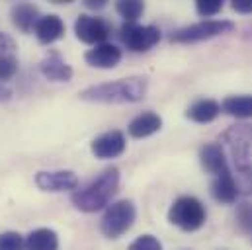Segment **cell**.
<instances>
[{
	"label": "cell",
	"mask_w": 252,
	"mask_h": 250,
	"mask_svg": "<svg viewBox=\"0 0 252 250\" xmlns=\"http://www.w3.org/2000/svg\"><path fill=\"white\" fill-rule=\"evenodd\" d=\"M223 10V2L221 0H197L195 2V12L201 18H211L217 16Z\"/></svg>",
	"instance_id": "obj_23"
},
{
	"label": "cell",
	"mask_w": 252,
	"mask_h": 250,
	"mask_svg": "<svg viewBox=\"0 0 252 250\" xmlns=\"http://www.w3.org/2000/svg\"><path fill=\"white\" fill-rule=\"evenodd\" d=\"M205 217H207V213H205L203 203L193 195L178 197L168 209V221L174 227L188 231V233L201 229L205 223Z\"/></svg>",
	"instance_id": "obj_3"
},
{
	"label": "cell",
	"mask_w": 252,
	"mask_h": 250,
	"mask_svg": "<svg viewBox=\"0 0 252 250\" xmlns=\"http://www.w3.org/2000/svg\"><path fill=\"white\" fill-rule=\"evenodd\" d=\"M90 149H92V155L96 158H102V160L116 158V156L124 155V151H126V135L122 131H118V129L106 131V133L98 135L92 141Z\"/></svg>",
	"instance_id": "obj_8"
},
{
	"label": "cell",
	"mask_w": 252,
	"mask_h": 250,
	"mask_svg": "<svg viewBox=\"0 0 252 250\" xmlns=\"http://www.w3.org/2000/svg\"><path fill=\"white\" fill-rule=\"evenodd\" d=\"M84 61L94 68H114L122 61V49L114 43H100L86 51Z\"/></svg>",
	"instance_id": "obj_11"
},
{
	"label": "cell",
	"mask_w": 252,
	"mask_h": 250,
	"mask_svg": "<svg viewBox=\"0 0 252 250\" xmlns=\"http://www.w3.org/2000/svg\"><path fill=\"white\" fill-rule=\"evenodd\" d=\"M160 127H162V118L158 114L143 112V114H139L137 118L131 120L127 131H129V135L133 139H145V137H151L157 131H160Z\"/></svg>",
	"instance_id": "obj_14"
},
{
	"label": "cell",
	"mask_w": 252,
	"mask_h": 250,
	"mask_svg": "<svg viewBox=\"0 0 252 250\" xmlns=\"http://www.w3.org/2000/svg\"><path fill=\"white\" fill-rule=\"evenodd\" d=\"M233 30H235V24L229 20H203V22L186 26L182 30H176L170 35V41L172 43H197V41H205L217 35H225Z\"/></svg>",
	"instance_id": "obj_5"
},
{
	"label": "cell",
	"mask_w": 252,
	"mask_h": 250,
	"mask_svg": "<svg viewBox=\"0 0 252 250\" xmlns=\"http://www.w3.org/2000/svg\"><path fill=\"white\" fill-rule=\"evenodd\" d=\"M118 186H120V170L116 166H112V168H106L94 182H90L86 188L76 189L70 195V201L78 211L96 213L112 201V197L118 191Z\"/></svg>",
	"instance_id": "obj_2"
},
{
	"label": "cell",
	"mask_w": 252,
	"mask_h": 250,
	"mask_svg": "<svg viewBox=\"0 0 252 250\" xmlns=\"http://www.w3.org/2000/svg\"><path fill=\"white\" fill-rule=\"evenodd\" d=\"M149 82L143 76H129L118 78L104 84H94L84 88L78 96L84 102H98V104H133L147 96Z\"/></svg>",
	"instance_id": "obj_1"
},
{
	"label": "cell",
	"mask_w": 252,
	"mask_h": 250,
	"mask_svg": "<svg viewBox=\"0 0 252 250\" xmlns=\"http://www.w3.org/2000/svg\"><path fill=\"white\" fill-rule=\"evenodd\" d=\"M120 37L129 51L145 53L160 41V30L155 26H139V24L126 22L120 30Z\"/></svg>",
	"instance_id": "obj_6"
},
{
	"label": "cell",
	"mask_w": 252,
	"mask_h": 250,
	"mask_svg": "<svg viewBox=\"0 0 252 250\" xmlns=\"http://www.w3.org/2000/svg\"><path fill=\"white\" fill-rule=\"evenodd\" d=\"M39 70L51 82H68L72 78L70 64H66V61L57 51H51L43 61L39 62Z\"/></svg>",
	"instance_id": "obj_13"
},
{
	"label": "cell",
	"mask_w": 252,
	"mask_h": 250,
	"mask_svg": "<svg viewBox=\"0 0 252 250\" xmlns=\"http://www.w3.org/2000/svg\"><path fill=\"white\" fill-rule=\"evenodd\" d=\"M18 72V59L14 55H0V82L6 84Z\"/></svg>",
	"instance_id": "obj_22"
},
{
	"label": "cell",
	"mask_w": 252,
	"mask_h": 250,
	"mask_svg": "<svg viewBox=\"0 0 252 250\" xmlns=\"http://www.w3.org/2000/svg\"><path fill=\"white\" fill-rule=\"evenodd\" d=\"M84 6L86 8H92V10H98V8H104L106 6V0H86Z\"/></svg>",
	"instance_id": "obj_28"
},
{
	"label": "cell",
	"mask_w": 252,
	"mask_h": 250,
	"mask_svg": "<svg viewBox=\"0 0 252 250\" xmlns=\"http://www.w3.org/2000/svg\"><path fill=\"white\" fill-rule=\"evenodd\" d=\"M237 223L243 231H252V203H243L237 209Z\"/></svg>",
	"instance_id": "obj_25"
},
{
	"label": "cell",
	"mask_w": 252,
	"mask_h": 250,
	"mask_svg": "<svg viewBox=\"0 0 252 250\" xmlns=\"http://www.w3.org/2000/svg\"><path fill=\"white\" fill-rule=\"evenodd\" d=\"M10 16H12V24L24 33L33 31L39 22V10H37V6L30 4V2H20V4L12 6Z\"/></svg>",
	"instance_id": "obj_15"
},
{
	"label": "cell",
	"mask_w": 252,
	"mask_h": 250,
	"mask_svg": "<svg viewBox=\"0 0 252 250\" xmlns=\"http://www.w3.org/2000/svg\"><path fill=\"white\" fill-rule=\"evenodd\" d=\"M35 186L43 191H66L78 186V176L72 170H41L35 174Z\"/></svg>",
	"instance_id": "obj_9"
},
{
	"label": "cell",
	"mask_w": 252,
	"mask_h": 250,
	"mask_svg": "<svg viewBox=\"0 0 252 250\" xmlns=\"http://www.w3.org/2000/svg\"><path fill=\"white\" fill-rule=\"evenodd\" d=\"M116 10H118V14H120L126 22L135 24L137 18L145 12V4H143L141 0H120V2L116 4Z\"/></svg>",
	"instance_id": "obj_20"
},
{
	"label": "cell",
	"mask_w": 252,
	"mask_h": 250,
	"mask_svg": "<svg viewBox=\"0 0 252 250\" xmlns=\"http://www.w3.org/2000/svg\"><path fill=\"white\" fill-rule=\"evenodd\" d=\"M26 250H59V237L53 229H35L26 237Z\"/></svg>",
	"instance_id": "obj_18"
},
{
	"label": "cell",
	"mask_w": 252,
	"mask_h": 250,
	"mask_svg": "<svg viewBox=\"0 0 252 250\" xmlns=\"http://www.w3.org/2000/svg\"><path fill=\"white\" fill-rule=\"evenodd\" d=\"M0 250H26V239L16 231L2 233L0 235Z\"/></svg>",
	"instance_id": "obj_21"
},
{
	"label": "cell",
	"mask_w": 252,
	"mask_h": 250,
	"mask_svg": "<svg viewBox=\"0 0 252 250\" xmlns=\"http://www.w3.org/2000/svg\"><path fill=\"white\" fill-rule=\"evenodd\" d=\"M127 250H162V245L157 237L153 235H143V237H137Z\"/></svg>",
	"instance_id": "obj_24"
},
{
	"label": "cell",
	"mask_w": 252,
	"mask_h": 250,
	"mask_svg": "<svg viewBox=\"0 0 252 250\" xmlns=\"http://www.w3.org/2000/svg\"><path fill=\"white\" fill-rule=\"evenodd\" d=\"M221 114V104L209 98H201L197 102H193L186 112V118L195 122V124H209L213 122L217 116Z\"/></svg>",
	"instance_id": "obj_16"
},
{
	"label": "cell",
	"mask_w": 252,
	"mask_h": 250,
	"mask_svg": "<svg viewBox=\"0 0 252 250\" xmlns=\"http://www.w3.org/2000/svg\"><path fill=\"white\" fill-rule=\"evenodd\" d=\"M135 217H137V211H135L133 201L120 199L106 209V213L100 221V231L108 239H120L133 227Z\"/></svg>",
	"instance_id": "obj_4"
},
{
	"label": "cell",
	"mask_w": 252,
	"mask_h": 250,
	"mask_svg": "<svg viewBox=\"0 0 252 250\" xmlns=\"http://www.w3.org/2000/svg\"><path fill=\"white\" fill-rule=\"evenodd\" d=\"M211 193L221 203H235L237 201V195H239V186H237L233 174L227 172V174L217 176L213 180V184H211Z\"/></svg>",
	"instance_id": "obj_17"
},
{
	"label": "cell",
	"mask_w": 252,
	"mask_h": 250,
	"mask_svg": "<svg viewBox=\"0 0 252 250\" xmlns=\"http://www.w3.org/2000/svg\"><path fill=\"white\" fill-rule=\"evenodd\" d=\"M16 43L6 33H0V55H14Z\"/></svg>",
	"instance_id": "obj_26"
},
{
	"label": "cell",
	"mask_w": 252,
	"mask_h": 250,
	"mask_svg": "<svg viewBox=\"0 0 252 250\" xmlns=\"http://www.w3.org/2000/svg\"><path fill=\"white\" fill-rule=\"evenodd\" d=\"M35 37L39 39V43L43 45H51L55 41H59L64 35V22L57 14H49V16H41L35 30H33Z\"/></svg>",
	"instance_id": "obj_12"
},
{
	"label": "cell",
	"mask_w": 252,
	"mask_h": 250,
	"mask_svg": "<svg viewBox=\"0 0 252 250\" xmlns=\"http://www.w3.org/2000/svg\"><path fill=\"white\" fill-rule=\"evenodd\" d=\"M199 162L203 166V170L207 174H213L215 178L221 176V174H227L231 172L229 170V162H227V156H225V151L219 143H207L201 147L199 151Z\"/></svg>",
	"instance_id": "obj_10"
},
{
	"label": "cell",
	"mask_w": 252,
	"mask_h": 250,
	"mask_svg": "<svg viewBox=\"0 0 252 250\" xmlns=\"http://www.w3.org/2000/svg\"><path fill=\"white\" fill-rule=\"evenodd\" d=\"M231 6L239 14H252V0H233Z\"/></svg>",
	"instance_id": "obj_27"
},
{
	"label": "cell",
	"mask_w": 252,
	"mask_h": 250,
	"mask_svg": "<svg viewBox=\"0 0 252 250\" xmlns=\"http://www.w3.org/2000/svg\"><path fill=\"white\" fill-rule=\"evenodd\" d=\"M10 96H12V92H10V90L0 82V102H2V100H8Z\"/></svg>",
	"instance_id": "obj_29"
},
{
	"label": "cell",
	"mask_w": 252,
	"mask_h": 250,
	"mask_svg": "<svg viewBox=\"0 0 252 250\" xmlns=\"http://www.w3.org/2000/svg\"><path fill=\"white\" fill-rule=\"evenodd\" d=\"M223 112L239 118V120H249L252 118V96L245 94V96H229L223 102Z\"/></svg>",
	"instance_id": "obj_19"
},
{
	"label": "cell",
	"mask_w": 252,
	"mask_h": 250,
	"mask_svg": "<svg viewBox=\"0 0 252 250\" xmlns=\"http://www.w3.org/2000/svg\"><path fill=\"white\" fill-rule=\"evenodd\" d=\"M74 33L82 43L100 45V43H106L108 35L112 33V28L104 18H98L92 14H80L74 22Z\"/></svg>",
	"instance_id": "obj_7"
}]
</instances>
